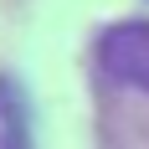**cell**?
Wrapping results in <instances>:
<instances>
[{"label":"cell","instance_id":"6da1fadb","mask_svg":"<svg viewBox=\"0 0 149 149\" xmlns=\"http://www.w3.org/2000/svg\"><path fill=\"white\" fill-rule=\"evenodd\" d=\"M98 62H103V72L113 77V82L149 93V21L108 26L103 41H98Z\"/></svg>","mask_w":149,"mask_h":149}]
</instances>
